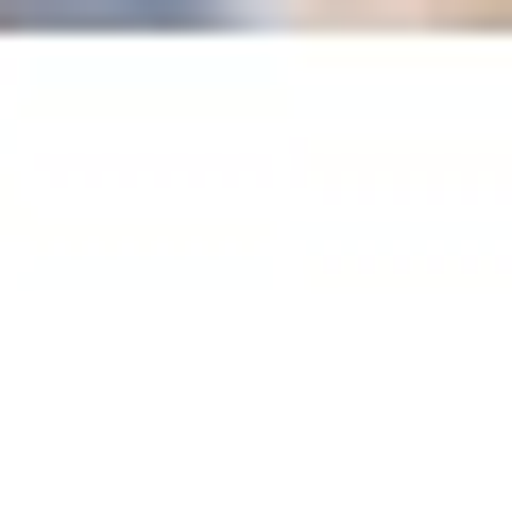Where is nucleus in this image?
Listing matches in <instances>:
<instances>
[{
    "instance_id": "1",
    "label": "nucleus",
    "mask_w": 512,
    "mask_h": 512,
    "mask_svg": "<svg viewBox=\"0 0 512 512\" xmlns=\"http://www.w3.org/2000/svg\"><path fill=\"white\" fill-rule=\"evenodd\" d=\"M120 18H154V35H222L239 0H0V35H120Z\"/></svg>"
}]
</instances>
